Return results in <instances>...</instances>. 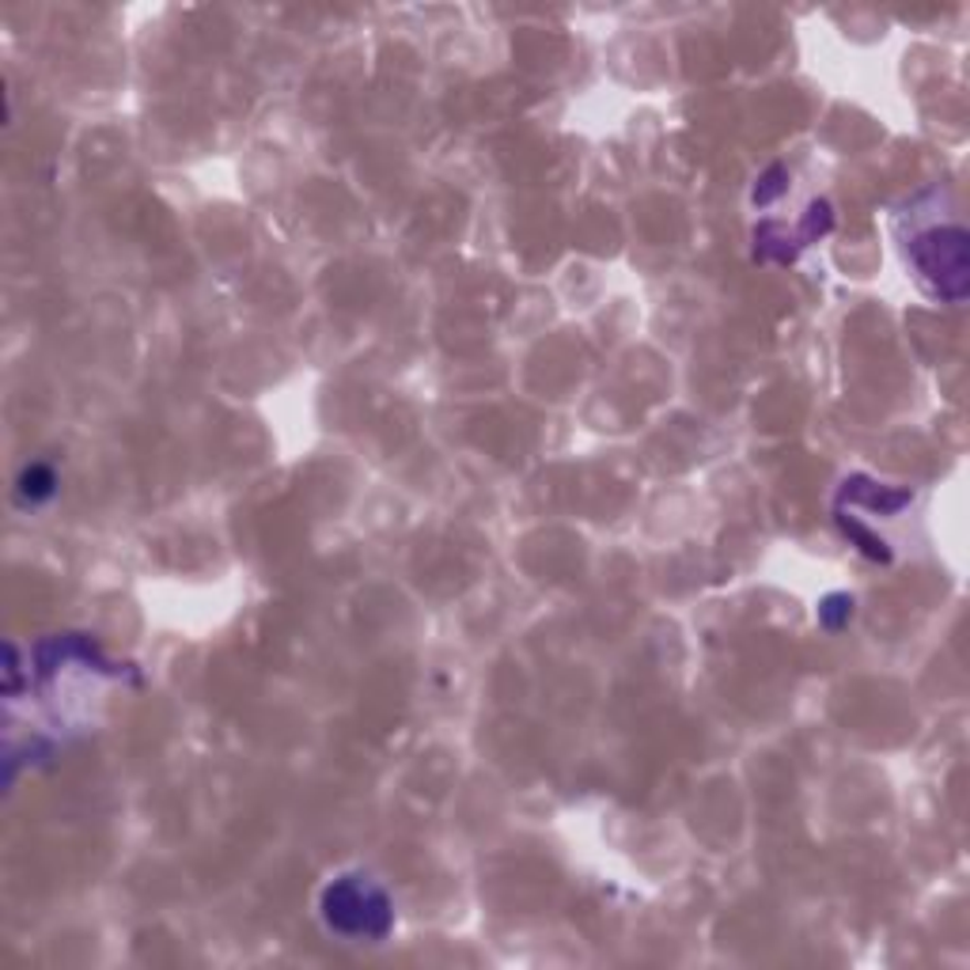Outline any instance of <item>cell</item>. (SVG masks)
Masks as SVG:
<instances>
[{
	"label": "cell",
	"mask_w": 970,
	"mask_h": 970,
	"mask_svg": "<svg viewBox=\"0 0 970 970\" xmlns=\"http://www.w3.org/2000/svg\"><path fill=\"white\" fill-rule=\"evenodd\" d=\"M319 914L326 929L349 940H383L394 929V903L376 879L360 872H346L323 887Z\"/></svg>",
	"instance_id": "1"
},
{
	"label": "cell",
	"mask_w": 970,
	"mask_h": 970,
	"mask_svg": "<svg viewBox=\"0 0 970 970\" xmlns=\"http://www.w3.org/2000/svg\"><path fill=\"white\" fill-rule=\"evenodd\" d=\"M906 262L914 266L925 293L943 304H963L970 293L967 232L959 224H929L906 240Z\"/></svg>",
	"instance_id": "2"
},
{
	"label": "cell",
	"mask_w": 970,
	"mask_h": 970,
	"mask_svg": "<svg viewBox=\"0 0 970 970\" xmlns=\"http://www.w3.org/2000/svg\"><path fill=\"white\" fill-rule=\"evenodd\" d=\"M837 505H857L879 516H895L914 505V489H898V485H884V482L864 478V474H853V478H845L842 489H837Z\"/></svg>",
	"instance_id": "3"
},
{
	"label": "cell",
	"mask_w": 970,
	"mask_h": 970,
	"mask_svg": "<svg viewBox=\"0 0 970 970\" xmlns=\"http://www.w3.org/2000/svg\"><path fill=\"white\" fill-rule=\"evenodd\" d=\"M804 240H800V232L789 235V228L778 224V220H762V224L755 228V254L762 262H778V266H789V262H797V254L804 251Z\"/></svg>",
	"instance_id": "4"
},
{
	"label": "cell",
	"mask_w": 970,
	"mask_h": 970,
	"mask_svg": "<svg viewBox=\"0 0 970 970\" xmlns=\"http://www.w3.org/2000/svg\"><path fill=\"white\" fill-rule=\"evenodd\" d=\"M834 516H837V527H842L845 531V539H850L853 546H857V550L864 553V558H872V561H890V550H887V542L879 539L876 531H872V527H864L857 516H850L845 513V508H834Z\"/></svg>",
	"instance_id": "5"
},
{
	"label": "cell",
	"mask_w": 970,
	"mask_h": 970,
	"mask_svg": "<svg viewBox=\"0 0 970 970\" xmlns=\"http://www.w3.org/2000/svg\"><path fill=\"white\" fill-rule=\"evenodd\" d=\"M57 489V478L50 466H31V471H23L20 478V500H31V505H39V500H50Z\"/></svg>",
	"instance_id": "6"
},
{
	"label": "cell",
	"mask_w": 970,
	"mask_h": 970,
	"mask_svg": "<svg viewBox=\"0 0 970 970\" xmlns=\"http://www.w3.org/2000/svg\"><path fill=\"white\" fill-rule=\"evenodd\" d=\"M784 190H789V171H784L781 164H773V167H766V171L758 175V182L751 190V201L758 209H766V205H773Z\"/></svg>",
	"instance_id": "7"
},
{
	"label": "cell",
	"mask_w": 970,
	"mask_h": 970,
	"mask_svg": "<svg viewBox=\"0 0 970 970\" xmlns=\"http://www.w3.org/2000/svg\"><path fill=\"white\" fill-rule=\"evenodd\" d=\"M850 619H853V595L834 592V595H826L823 603H819V625H823V630L837 633V630H845V625H850Z\"/></svg>",
	"instance_id": "8"
}]
</instances>
